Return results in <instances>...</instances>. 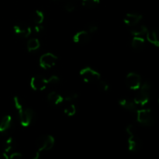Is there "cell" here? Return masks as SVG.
Wrapping results in <instances>:
<instances>
[{
    "instance_id": "obj_1",
    "label": "cell",
    "mask_w": 159,
    "mask_h": 159,
    "mask_svg": "<svg viewBox=\"0 0 159 159\" xmlns=\"http://www.w3.org/2000/svg\"><path fill=\"white\" fill-rule=\"evenodd\" d=\"M139 92L135 96L134 102L136 105L144 106L150 101L152 96V85L149 81H146L141 84Z\"/></svg>"
},
{
    "instance_id": "obj_2",
    "label": "cell",
    "mask_w": 159,
    "mask_h": 159,
    "mask_svg": "<svg viewBox=\"0 0 159 159\" xmlns=\"http://www.w3.org/2000/svg\"><path fill=\"white\" fill-rule=\"evenodd\" d=\"M137 120L141 125L150 127L155 124V117L151 109H142L137 110Z\"/></svg>"
},
{
    "instance_id": "obj_3",
    "label": "cell",
    "mask_w": 159,
    "mask_h": 159,
    "mask_svg": "<svg viewBox=\"0 0 159 159\" xmlns=\"http://www.w3.org/2000/svg\"><path fill=\"white\" fill-rule=\"evenodd\" d=\"M79 75L82 80L87 83H94V82L97 83V82L101 79L100 74L96 70L90 67H85L81 69Z\"/></svg>"
},
{
    "instance_id": "obj_4",
    "label": "cell",
    "mask_w": 159,
    "mask_h": 159,
    "mask_svg": "<svg viewBox=\"0 0 159 159\" xmlns=\"http://www.w3.org/2000/svg\"><path fill=\"white\" fill-rule=\"evenodd\" d=\"M54 143L55 140L51 135H43L40 137L37 141V152L43 153L44 152L50 151L54 147Z\"/></svg>"
},
{
    "instance_id": "obj_5",
    "label": "cell",
    "mask_w": 159,
    "mask_h": 159,
    "mask_svg": "<svg viewBox=\"0 0 159 159\" xmlns=\"http://www.w3.org/2000/svg\"><path fill=\"white\" fill-rule=\"evenodd\" d=\"M58 57L55 54L52 53H45L43 55L40 56L39 59V65L40 68L43 69H49V68H53L56 65Z\"/></svg>"
},
{
    "instance_id": "obj_6",
    "label": "cell",
    "mask_w": 159,
    "mask_h": 159,
    "mask_svg": "<svg viewBox=\"0 0 159 159\" xmlns=\"http://www.w3.org/2000/svg\"><path fill=\"white\" fill-rule=\"evenodd\" d=\"M30 85L34 91H43L48 85V79H45L44 77L40 75H37L31 78Z\"/></svg>"
},
{
    "instance_id": "obj_7",
    "label": "cell",
    "mask_w": 159,
    "mask_h": 159,
    "mask_svg": "<svg viewBox=\"0 0 159 159\" xmlns=\"http://www.w3.org/2000/svg\"><path fill=\"white\" fill-rule=\"evenodd\" d=\"M20 124L23 127H27L32 123L34 118V111L30 108H24L19 113Z\"/></svg>"
},
{
    "instance_id": "obj_8",
    "label": "cell",
    "mask_w": 159,
    "mask_h": 159,
    "mask_svg": "<svg viewBox=\"0 0 159 159\" xmlns=\"http://www.w3.org/2000/svg\"><path fill=\"white\" fill-rule=\"evenodd\" d=\"M126 84L131 90L139 89L141 85V75L138 73L130 72L126 76Z\"/></svg>"
},
{
    "instance_id": "obj_9",
    "label": "cell",
    "mask_w": 159,
    "mask_h": 159,
    "mask_svg": "<svg viewBox=\"0 0 159 159\" xmlns=\"http://www.w3.org/2000/svg\"><path fill=\"white\" fill-rule=\"evenodd\" d=\"M128 149L129 151L132 152H138V151L141 150V147H142V142L141 140L138 138L136 135V134H128Z\"/></svg>"
},
{
    "instance_id": "obj_10",
    "label": "cell",
    "mask_w": 159,
    "mask_h": 159,
    "mask_svg": "<svg viewBox=\"0 0 159 159\" xmlns=\"http://www.w3.org/2000/svg\"><path fill=\"white\" fill-rule=\"evenodd\" d=\"M13 30L16 35L23 37V38L28 37L32 33V29L30 26L25 23H19V24L15 25L13 26Z\"/></svg>"
},
{
    "instance_id": "obj_11",
    "label": "cell",
    "mask_w": 159,
    "mask_h": 159,
    "mask_svg": "<svg viewBox=\"0 0 159 159\" xmlns=\"http://www.w3.org/2000/svg\"><path fill=\"white\" fill-rule=\"evenodd\" d=\"M142 20V16L141 14L130 12L127 13L124 18V22L126 25L129 26H134L138 25Z\"/></svg>"
},
{
    "instance_id": "obj_12",
    "label": "cell",
    "mask_w": 159,
    "mask_h": 159,
    "mask_svg": "<svg viewBox=\"0 0 159 159\" xmlns=\"http://www.w3.org/2000/svg\"><path fill=\"white\" fill-rule=\"evenodd\" d=\"M91 39L90 34L86 30H81L73 36V41L78 44H85Z\"/></svg>"
},
{
    "instance_id": "obj_13",
    "label": "cell",
    "mask_w": 159,
    "mask_h": 159,
    "mask_svg": "<svg viewBox=\"0 0 159 159\" xmlns=\"http://www.w3.org/2000/svg\"><path fill=\"white\" fill-rule=\"evenodd\" d=\"M148 41L150 42L155 47L159 48V30H152L148 31L146 34Z\"/></svg>"
},
{
    "instance_id": "obj_14",
    "label": "cell",
    "mask_w": 159,
    "mask_h": 159,
    "mask_svg": "<svg viewBox=\"0 0 159 159\" xmlns=\"http://www.w3.org/2000/svg\"><path fill=\"white\" fill-rule=\"evenodd\" d=\"M48 100L51 104L54 106H58L64 101L63 96L56 92H51L48 95Z\"/></svg>"
},
{
    "instance_id": "obj_15",
    "label": "cell",
    "mask_w": 159,
    "mask_h": 159,
    "mask_svg": "<svg viewBox=\"0 0 159 159\" xmlns=\"http://www.w3.org/2000/svg\"><path fill=\"white\" fill-rule=\"evenodd\" d=\"M148 31L147 26L144 25H136L134 26H132V29L130 30V34L134 37H143L146 35Z\"/></svg>"
},
{
    "instance_id": "obj_16",
    "label": "cell",
    "mask_w": 159,
    "mask_h": 159,
    "mask_svg": "<svg viewBox=\"0 0 159 159\" xmlns=\"http://www.w3.org/2000/svg\"><path fill=\"white\" fill-rule=\"evenodd\" d=\"M145 45V40L143 37H134L131 41V46L135 51H141Z\"/></svg>"
},
{
    "instance_id": "obj_17",
    "label": "cell",
    "mask_w": 159,
    "mask_h": 159,
    "mask_svg": "<svg viewBox=\"0 0 159 159\" xmlns=\"http://www.w3.org/2000/svg\"><path fill=\"white\" fill-rule=\"evenodd\" d=\"M12 124V117L9 115L3 116L0 121V133H4L9 130Z\"/></svg>"
},
{
    "instance_id": "obj_18",
    "label": "cell",
    "mask_w": 159,
    "mask_h": 159,
    "mask_svg": "<svg viewBox=\"0 0 159 159\" xmlns=\"http://www.w3.org/2000/svg\"><path fill=\"white\" fill-rule=\"evenodd\" d=\"M119 104L120 107H122L123 108L126 109V110H129V111H136L137 107L136 104L134 101L130 100V99H121L119 100Z\"/></svg>"
},
{
    "instance_id": "obj_19",
    "label": "cell",
    "mask_w": 159,
    "mask_h": 159,
    "mask_svg": "<svg viewBox=\"0 0 159 159\" xmlns=\"http://www.w3.org/2000/svg\"><path fill=\"white\" fill-rule=\"evenodd\" d=\"M40 47V40L37 38H31L26 43V48H27L29 52H34L37 50H38Z\"/></svg>"
},
{
    "instance_id": "obj_20",
    "label": "cell",
    "mask_w": 159,
    "mask_h": 159,
    "mask_svg": "<svg viewBox=\"0 0 159 159\" xmlns=\"http://www.w3.org/2000/svg\"><path fill=\"white\" fill-rule=\"evenodd\" d=\"M31 20L34 23L37 24H42L44 20V14L42 11L36 10L33 12L31 16Z\"/></svg>"
},
{
    "instance_id": "obj_21",
    "label": "cell",
    "mask_w": 159,
    "mask_h": 159,
    "mask_svg": "<svg viewBox=\"0 0 159 159\" xmlns=\"http://www.w3.org/2000/svg\"><path fill=\"white\" fill-rule=\"evenodd\" d=\"M78 97H79V94L75 92H67L63 96L64 101H67V102L75 100L78 99Z\"/></svg>"
},
{
    "instance_id": "obj_22",
    "label": "cell",
    "mask_w": 159,
    "mask_h": 159,
    "mask_svg": "<svg viewBox=\"0 0 159 159\" xmlns=\"http://www.w3.org/2000/svg\"><path fill=\"white\" fill-rule=\"evenodd\" d=\"M99 0H82V6L89 9L96 7L97 5H99Z\"/></svg>"
},
{
    "instance_id": "obj_23",
    "label": "cell",
    "mask_w": 159,
    "mask_h": 159,
    "mask_svg": "<svg viewBox=\"0 0 159 159\" xmlns=\"http://www.w3.org/2000/svg\"><path fill=\"white\" fill-rule=\"evenodd\" d=\"M76 111H77V109H76V107L74 104H70L68 107H65V110H64V112H65V114L68 116H74L76 113Z\"/></svg>"
},
{
    "instance_id": "obj_24",
    "label": "cell",
    "mask_w": 159,
    "mask_h": 159,
    "mask_svg": "<svg viewBox=\"0 0 159 159\" xmlns=\"http://www.w3.org/2000/svg\"><path fill=\"white\" fill-rule=\"evenodd\" d=\"M13 148V140L12 138H9L6 140L4 144V150L6 153L11 152Z\"/></svg>"
},
{
    "instance_id": "obj_25",
    "label": "cell",
    "mask_w": 159,
    "mask_h": 159,
    "mask_svg": "<svg viewBox=\"0 0 159 159\" xmlns=\"http://www.w3.org/2000/svg\"><path fill=\"white\" fill-rule=\"evenodd\" d=\"M97 85L99 90H101L102 92H107L110 89V85H109V84L107 82H105V81L101 80V79L99 82H97Z\"/></svg>"
},
{
    "instance_id": "obj_26",
    "label": "cell",
    "mask_w": 159,
    "mask_h": 159,
    "mask_svg": "<svg viewBox=\"0 0 159 159\" xmlns=\"http://www.w3.org/2000/svg\"><path fill=\"white\" fill-rule=\"evenodd\" d=\"M99 30V26L96 23H91L87 26V30L89 34H93V33H96V31Z\"/></svg>"
},
{
    "instance_id": "obj_27",
    "label": "cell",
    "mask_w": 159,
    "mask_h": 159,
    "mask_svg": "<svg viewBox=\"0 0 159 159\" xmlns=\"http://www.w3.org/2000/svg\"><path fill=\"white\" fill-rule=\"evenodd\" d=\"M65 10L68 12H71L75 9V5L74 2H68L65 4Z\"/></svg>"
},
{
    "instance_id": "obj_28",
    "label": "cell",
    "mask_w": 159,
    "mask_h": 159,
    "mask_svg": "<svg viewBox=\"0 0 159 159\" xmlns=\"http://www.w3.org/2000/svg\"><path fill=\"white\" fill-rule=\"evenodd\" d=\"M48 84H51V85H55L57 84L60 82V79H59L58 76L57 75H51V77H49L48 79Z\"/></svg>"
},
{
    "instance_id": "obj_29",
    "label": "cell",
    "mask_w": 159,
    "mask_h": 159,
    "mask_svg": "<svg viewBox=\"0 0 159 159\" xmlns=\"http://www.w3.org/2000/svg\"><path fill=\"white\" fill-rule=\"evenodd\" d=\"M9 159H23V155L20 152H13L9 156Z\"/></svg>"
},
{
    "instance_id": "obj_30",
    "label": "cell",
    "mask_w": 159,
    "mask_h": 159,
    "mask_svg": "<svg viewBox=\"0 0 159 159\" xmlns=\"http://www.w3.org/2000/svg\"><path fill=\"white\" fill-rule=\"evenodd\" d=\"M34 32L37 34H40L43 30V26L41 24H37L34 28Z\"/></svg>"
},
{
    "instance_id": "obj_31",
    "label": "cell",
    "mask_w": 159,
    "mask_h": 159,
    "mask_svg": "<svg viewBox=\"0 0 159 159\" xmlns=\"http://www.w3.org/2000/svg\"><path fill=\"white\" fill-rule=\"evenodd\" d=\"M41 154L40 152H37L34 155V156L33 157V159H41Z\"/></svg>"
},
{
    "instance_id": "obj_32",
    "label": "cell",
    "mask_w": 159,
    "mask_h": 159,
    "mask_svg": "<svg viewBox=\"0 0 159 159\" xmlns=\"http://www.w3.org/2000/svg\"><path fill=\"white\" fill-rule=\"evenodd\" d=\"M0 159H9V158L8 156L7 153L3 152V153H0Z\"/></svg>"
},
{
    "instance_id": "obj_33",
    "label": "cell",
    "mask_w": 159,
    "mask_h": 159,
    "mask_svg": "<svg viewBox=\"0 0 159 159\" xmlns=\"http://www.w3.org/2000/svg\"><path fill=\"white\" fill-rule=\"evenodd\" d=\"M158 102H159V99H158Z\"/></svg>"
}]
</instances>
